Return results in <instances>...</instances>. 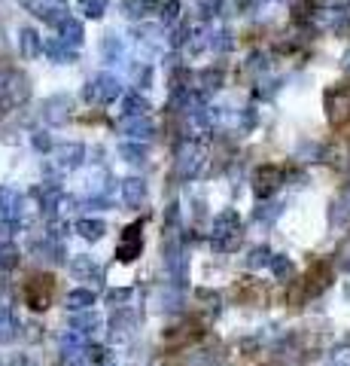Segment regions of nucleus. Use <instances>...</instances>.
<instances>
[{
    "mask_svg": "<svg viewBox=\"0 0 350 366\" xmlns=\"http://www.w3.org/2000/svg\"><path fill=\"white\" fill-rule=\"evenodd\" d=\"M30 98V83L25 74H9L6 83L0 86V113L6 110H18Z\"/></svg>",
    "mask_w": 350,
    "mask_h": 366,
    "instance_id": "nucleus-1",
    "label": "nucleus"
},
{
    "mask_svg": "<svg viewBox=\"0 0 350 366\" xmlns=\"http://www.w3.org/2000/svg\"><path fill=\"white\" fill-rule=\"evenodd\" d=\"M82 95H86V101H91V104H110V101L122 98V83L113 74H98L95 79L86 83Z\"/></svg>",
    "mask_w": 350,
    "mask_h": 366,
    "instance_id": "nucleus-2",
    "label": "nucleus"
},
{
    "mask_svg": "<svg viewBox=\"0 0 350 366\" xmlns=\"http://www.w3.org/2000/svg\"><path fill=\"white\" fill-rule=\"evenodd\" d=\"M204 162H208V152H204L201 144H192L186 140L180 150H177V174L180 177H198Z\"/></svg>",
    "mask_w": 350,
    "mask_h": 366,
    "instance_id": "nucleus-3",
    "label": "nucleus"
},
{
    "mask_svg": "<svg viewBox=\"0 0 350 366\" xmlns=\"http://www.w3.org/2000/svg\"><path fill=\"white\" fill-rule=\"evenodd\" d=\"M70 110H74V98L70 95H52L43 101L40 107V116H43L46 126H64L70 119Z\"/></svg>",
    "mask_w": 350,
    "mask_h": 366,
    "instance_id": "nucleus-4",
    "label": "nucleus"
},
{
    "mask_svg": "<svg viewBox=\"0 0 350 366\" xmlns=\"http://www.w3.org/2000/svg\"><path fill=\"white\" fill-rule=\"evenodd\" d=\"M119 131L125 135L128 140H135V144H147V140L156 135V126H152L149 116H122L119 119Z\"/></svg>",
    "mask_w": 350,
    "mask_h": 366,
    "instance_id": "nucleus-5",
    "label": "nucleus"
},
{
    "mask_svg": "<svg viewBox=\"0 0 350 366\" xmlns=\"http://www.w3.org/2000/svg\"><path fill=\"white\" fill-rule=\"evenodd\" d=\"M28 13H34L37 18H43L46 25H61L67 18V13H64V6H55V4H49V0H18Z\"/></svg>",
    "mask_w": 350,
    "mask_h": 366,
    "instance_id": "nucleus-6",
    "label": "nucleus"
},
{
    "mask_svg": "<svg viewBox=\"0 0 350 366\" xmlns=\"http://www.w3.org/2000/svg\"><path fill=\"white\" fill-rule=\"evenodd\" d=\"M326 107H329V119L341 122L350 116V86H338L332 92H326Z\"/></svg>",
    "mask_w": 350,
    "mask_h": 366,
    "instance_id": "nucleus-7",
    "label": "nucleus"
},
{
    "mask_svg": "<svg viewBox=\"0 0 350 366\" xmlns=\"http://www.w3.org/2000/svg\"><path fill=\"white\" fill-rule=\"evenodd\" d=\"M135 40L147 52H159V49H164V43H168V30L162 25H140L135 30Z\"/></svg>",
    "mask_w": 350,
    "mask_h": 366,
    "instance_id": "nucleus-8",
    "label": "nucleus"
},
{
    "mask_svg": "<svg viewBox=\"0 0 350 366\" xmlns=\"http://www.w3.org/2000/svg\"><path fill=\"white\" fill-rule=\"evenodd\" d=\"M43 52L49 55V61H55V65H74V61H77V49L67 46L61 37L43 40Z\"/></svg>",
    "mask_w": 350,
    "mask_h": 366,
    "instance_id": "nucleus-9",
    "label": "nucleus"
},
{
    "mask_svg": "<svg viewBox=\"0 0 350 366\" xmlns=\"http://www.w3.org/2000/svg\"><path fill=\"white\" fill-rule=\"evenodd\" d=\"M82 162H86V147H82V144H64V147L55 150V165L58 168L74 171V168L82 165Z\"/></svg>",
    "mask_w": 350,
    "mask_h": 366,
    "instance_id": "nucleus-10",
    "label": "nucleus"
},
{
    "mask_svg": "<svg viewBox=\"0 0 350 366\" xmlns=\"http://www.w3.org/2000/svg\"><path fill=\"white\" fill-rule=\"evenodd\" d=\"M18 52H22V58H37L40 52H43V37L37 34L34 28H22L18 30Z\"/></svg>",
    "mask_w": 350,
    "mask_h": 366,
    "instance_id": "nucleus-11",
    "label": "nucleus"
},
{
    "mask_svg": "<svg viewBox=\"0 0 350 366\" xmlns=\"http://www.w3.org/2000/svg\"><path fill=\"white\" fill-rule=\"evenodd\" d=\"M58 30H61V40H64L67 46H74V49H79L82 40H86V28H82V22L74 18V16H67L64 22L58 25Z\"/></svg>",
    "mask_w": 350,
    "mask_h": 366,
    "instance_id": "nucleus-12",
    "label": "nucleus"
},
{
    "mask_svg": "<svg viewBox=\"0 0 350 366\" xmlns=\"http://www.w3.org/2000/svg\"><path fill=\"white\" fill-rule=\"evenodd\" d=\"M122 199H125L131 208L143 205V199H147V183H143L140 177H128V180H122Z\"/></svg>",
    "mask_w": 350,
    "mask_h": 366,
    "instance_id": "nucleus-13",
    "label": "nucleus"
},
{
    "mask_svg": "<svg viewBox=\"0 0 350 366\" xmlns=\"http://www.w3.org/2000/svg\"><path fill=\"white\" fill-rule=\"evenodd\" d=\"M277 183H281V168H277V165H265V168H259V174H256V192L265 199L269 192H274Z\"/></svg>",
    "mask_w": 350,
    "mask_h": 366,
    "instance_id": "nucleus-14",
    "label": "nucleus"
},
{
    "mask_svg": "<svg viewBox=\"0 0 350 366\" xmlns=\"http://www.w3.org/2000/svg\"><path fill=\"white\" fill-rule=\"evenodd\" d=\"M149 110H152V104L140 92H131V95H125V101H122V116H149Z\"/></svg>",
    "mask_w": 350,
    "mask_h": 366,
    "instance_id": "nucleus-15",
    "label": "nucleus"
},
{
    "mask_svg": "<svg viewBox=\"0 0 350 366\" xmlns=\"http://www.w3.org/2000/svg\"><path fill=\"white\" fill-rule=\"evenodd\" d=\"M101 52H104V61L107 65H116V61L125 58V43H122V37L119 34H110L104 37V43H101Z\"/></svg>",
    "mask_w": 350,
    "mask_h": 366,
    "instance_id": "nucleus-16",
    "label": "nucleus"
},
{
    "mask_svg": "<svg viewBox=\"0 0 350 366\" xmlns=\"http://www.w3.org/2000/svg\"><path fill=\"white\" fill-rule=\"evenodd\" d=\"M140 250V223L125 229V241L119 248V260H135V253Z\"/></svg>",
    "mask_w": 350,
    "mask_h": 366,
    "instance_id": "nucleus-17",
    "label": "nucleus"
},
{
    "mask_svg": "<svg viewBox=\"0 0 350 366\" xmlns=\"http://www.w3.org/2000/svg\"><path fill=\"white\" fill-rule=\"evenodd\" d=\"M208 49H213V52H232V49H235L232 30H229V28L210 30V34H208Z\"/></svg>",
    "mask_w": 350,
    "mask_h": 366,
    "instance_id": "nucleus-18",
    "label": "nucleus"
},
{
    "mask_svg": "<svg viewBox=\"0 0 350 366\" xmlns=\"http://www.w3.org/2000/svg\"><path fill=\"white\" fill-rule=\"evenodd\" d=\"M0 211L9 214V217L18 214L22 211V196H18L16 189H9V187H0Z\"/></svg>",
    "mask_w": 350,
    "mask_h": 366,
    "instance_id": "nucleus-19",
    "label": "nucleus"
},
{
    "mask_svg": "<svg viewBox=\"0 0 350 366\" xmlns=\"http://www.w3.org/2000/svg\"><path fill=\"white\" fill-rule=\"evenodd\" d=\"M77 6H79V13L86 18H104L110 0H77Z\"/></svg>",
    "mask_w": 350,
    "mask_h": 366,
    "instance_id": "nucleus-20",
    "label": "nucleus"
},
{
    "mask_svg": "<svg viewBox=\"0 0 350 366\" xmlns=\"http://www.w3.org/2000/svg\"><path fill=\"white\" fill-rule=\"evenodd\" d=\"M119 156L125 159V162H131V165H143V162H147V147L131 140V144H122L119 147Z\"/></svg>",
    "mask_w": 350,
    "mask_h": 366,
    "instance_id": "nucleus-21",
    "label": "nucleus"
},
{
    "mask_svg": "<svg viewBox=\"0 0 350 366\" xmlns=\"http://www.w3.org/2000/svg\"><path fill=\"white\" fill-rule=\"evenodd\" d=\"M131 83L137 89H149L152 86V67L147 61H140V65H131Z\"/></svg>",
    "mask_w": 350,
    "mask_h": 366,
    "instance_id": "nucleus-22",
    "label": "nucleus"
},
{
    "mask_svg": "<svg viewBox=\"0 0 350 366\" xmlns=\"http://www.w3.org/2000/svg\"><path fill=\"white\" fill-rule=\"evenodd\" d=\"M198 86L204 89V92H216V89H220L222 86V70L220 67H208V70H201V74H198Z\"/></svg>",
    "mask_w": 350,
    "mask_h": 366,
    "instance_id": "nucleus-23",
    "label": "nucleus"
},
{
    "mask_svg": "<svg viewBox=\"0 0 350 366\" xmlns=\"http://www.w3.org/2000/svg\"><path fill=\"white\" fill-rule=\"evenodd\" d=\"M119 9H122V16H128V18H143L149 9V0H122Z\"/></svg>",
    "mask_w": 350,
    "mask_h": 366,
    "instance_id": "nucleus-24",
    "label": "nucleus"
},
{
    "mask_svg": "<svg viewBox=\"0 0 350 366\" xmlns=\"http://www.w3.org/2000/svg\"><path fill=\"white\" fill-rule=\"evenodd\" d=\"M180 4L177 0H168V4H162V22H164V28H171V25H177L180 22Z\"/></svg>",
    "mask_w": 350,
    "mask_h": 366,
    "instance_id": "nucleus-25",
    "label": "nucleus"
},
{
    "mask_svg": "<svg viewBox=\"0 0 350 366\" xmlns=\"http://www.w3.org/2000/svg\"><path fill=\"white\" fill-rule=\"evenodd\" d=\"M225 232H238V214L225 211L220 220H216V235H225Z\"/></svg>",
    "mask_w": 350,
    "mask_h": 366,
    "instance_id": "nucleus-26",
    "label": "nucleus"
},
{
    "mask_svg": "<svg viewBox=\"0 0 350 366\" xmlns=\"http://www.w3.org/2000/svg\"><path fill=\"white\" fill-rule=\"evenodd\" d=\"M30 147L37 152H49L52 150V135H49V131H34V135H30Z\"/></svg>",
    "mask_w": 350,
    "mask_h": 366,
    "instance_id": "nucleus-27",
    "label": "nucleus"
},
{
    "mask_svg": "<svg viewBox=\"0 0 350 366\" xmlns=\"http://www.w3.org/2000/svg\"><path fill=\"white\" fill-rule=\"evenodd\" d=\"M79 232H82L86 238H98L101 232H104V223H101V220H82V223H79Z\"/></svg>",
    "mask_w": 350,
    "mask_h": 366,
    "instance_id": "nucleus-28",
    "label": "nucleus"
},
{
    "mask_svg": "<svg viewBox=\"0 0 350 366\" xmlns=\"http://www.w3.org/2000/svg\"><path fill=\"white\" fill-rule=\"evenodd\" d=\"M277 214H281V205H277V201H269V205H259V211H256V220H274Z\"/></svg>",
    "mask_w": 350,
    "mask_h": 366,
    "instance_id": "nucleus-29",
    "label": "nucleus"
},
{
    "mask_svg": "<svg viewBox=\"0 0 350 366\" xmlns=\"http://www.w3.org/2000/svg\"><path fill=\"white\" fill-rule=\"evenodd\" d=\"M222 9V0H198V13L201 16H216Z\"/></svg>",
    "mask_w": 350,
    "mask_h": 366,
    "instance_id": "nucleus-30",
    "label": "nucleus"
},
{
    "mask_svg": "<svg viewBox=\"0 0 350 366\" xmlns=\"http://www.w3.org/2000/svg\"><path fill=\"white\" fill-rule=\"evenodd\" d=\"M329 366H350V348H338L332 357H329Z\"/></svg>",
    "mask_w": 350,
    "mask_h": 366,
    "instance_id": "nucleus-31",
    "label": "nucleus"
},
{
    "mask_svg": "<svg viewBox=\"0 0 350 366\" xmlns=\"http://www.w3.org/2000/svg\"><path fill=\"white\" fill-rule=\"evenodd\" d=\"M290 272H293V266H290V260H286V257H277L274 260V274H277V278H286Z\"/></svg>",
    "mask_w": 350,
    "mask_h": 366,
    "instance_id": "nucleus-32",
    "label": "nucleus"
},
{
    "mask_svg": "<svg viewBox=\"0 0 350 366\" xmlns=\"http://www.w3.org/2000/svg\"><path fill=\"white\" fill-rule=\"evenodd\" d=\"M269 257H271L269 248H256L253 257H250V262H253V266H262V262H269Z\"/></svg>",
    "mask_w": 350,
    "mask_h": 366,
    "instance_id": "nucleus-33",
    "label": "nucleus"
},
{
    "mask_svg": "<svg viewBox=\"0 0 350 366\" xmlns=\"http://www.w3.org/2000/svg\"><path fill=\"white\" fill-rule=\"evenodd\" d=\"M265 67H269V61H265V55L253 52V55H250V65H247V70H265Z\"/></svg>",
    "mask_w": 350,
    "mask_h": 366,
    "instance_id": "nucleus-34",
    "label": "nucleus"
},
{
    "mask_svg": "<svg viewBox=\"0 0 350 366\" xmlns=\"http://www.w3.org/2000/svg\"><path fill=\"white\" fill-rule=\"evenodd\" d=\"M341 65H344V70H347V74H350V49H347V52H344V58H341Z\"/></svg>",
    "mask_w": 350,
    "mask_h": 366,
    "instance_id": "nucleus-35",
    "label": "nucleus"
},
{
    "mask_svg": "<svg viewBox=\"0 0 350 366\" xmlns=\"http://www.w3.org/2000/svg\"><path fill=\"white\" fill-rule=\"evenodd\" d=\"M49 4H55V6H64V4H67V0H49Z\"/></svg>",
    "mask_w": 350,
    "mask_h": 366,
    "instance_id": "nucleus-36",
    "label": "nucleus"
}]
</instances>
